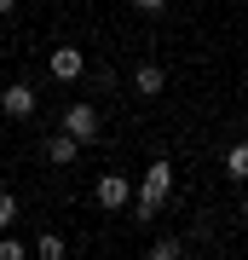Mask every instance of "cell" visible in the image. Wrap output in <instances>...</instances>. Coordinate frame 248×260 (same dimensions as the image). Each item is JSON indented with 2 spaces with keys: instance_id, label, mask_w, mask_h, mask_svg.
I'll return each instance as SVG.
<instances>
[{
  "instance_id": "cell-1",
  "label": "cell",
  "mask_w": 248,
  "mask_h": 260,
  "mask_svg": "<svg viewBox=\"0 0 248 260\" xmlns=\"http://www.w3.org/2000/svg\"><path fill=\"white\" fill-rule=\"evenodd\" d=\"M173 203V162L167 156H156L138 174V191H133V220H156V214Z\"/></svg>"
},
{
  "instance_id": "cell-2",
  "label": "cell",
  "mask_w": 248,
  "mask_h": 260,
  "mask_svg": "<svg viewBox=\"0 0 248 260\" xmlns=\"http://www.w3.org/2000/svg\"><path fill=\"white\" fill-rule=\"evenodd\" d=\"M133 179L127 174H98V185H92V203H98L104 214H121V208H133Z\"/></svg>"
},
{
  "instance_id": "cell-3",
  "label": "cell",
  "mask_w": 248,
  "mask_h": 260,
  "mask_svg": "<svg viewBox=\"0 0 248 260\" xmlns=\"http://www.w3.org/2000/svg\"><path fill=\"white\" fill-rule=\"evenodd\" d=\"M64 127H69L81 145H98V139H104V116L92 110V104H69V110H64Z\"/></svg>"
},
{
  "instance_id": "cell-4",
  "label": "cell",
  "mask_w": 248,
  "mask_h": 260,
  "mask_svg": "<svg viewBox=\"0 0 248 260\" xmlns=\"http://www.w3.org/2000/svg\"><path fill=\"white\" fill-rule=\"evenodd\" d=\"M46 70H52V81H81V75H87V52L81 47H52Z\"/></svg>"
},
{
  "instance_id": "cell-5",
  "label": "cell",
  "mask_w": 248,
  "mask_h": 260,
  "mask_svg": "<svg viewBox=\"0 0 248 260\" xmlns=\"http://www.w3.org/2000/svg\"><path fill=\"white\" fill-rule=\"evenodd\" d=\"M35 87H29V81H18V87H6V93H0V110H6V116H18V121H29V116H35Z\"/></svg>"
},
{
  "instance_id": "cell-6",
  "label": "cell",
  "mask_w": 248,
  "mask_h": 260,
  "mask_svg": "<svg viewBox=\"0 0 248 260\" xmlns=\"http://www.w3.org/2000/svg\"><path fill=\"white\" fill-rule=\"evenodd\" d=\"M133 93H138V99H162V93H167V70H162V64H138V70H133Z\"/></svg>"
},
{
  "instance_id": "cell-7",
  "label": "cell",
  "mask_w": 248,
  "mask_h": 260,
  "mask_svg": "<svg viewBox=\"0 0 248 260\" xmlns=\"http://www.w3.org/2000/svg\"><path fill=\"white\" fill-rule=\"evenodd\" d=\"M75 156H81V139H75L69 127H64V133H52V139H46V162H58V168H69Z\"/></svg>"
},
{
  "instance_id": "cell-8",
  "label": "cell",
  "mask_w": 248,
  "mask_h": 260,
  "mask_svg": "<svg viewBox=\"0 0 248 260\" xmlns=\"http://www.w3.org/2000/svg\"><path fill=\"white\" fill-rule=\"evenodd\" d=\"M185 249H191V237H156V243H150L145 254H150V260H179Z\"/></svg>"
},
{
  "instance_id": "cell-9",
  "label": "cell",
  "mask_w": 248,
  "mask_h": 260,
  "mask_svg": "<svg viewBox=\"0 0 248 260\" xmlns=\"http://www.w3.org/2000/svg\"><path fill=\"white\" fill-rule=\"evenodd\" d=\"M225 174H231V179H242V185H248V139L225 150Z\"/></svg>"
},
{
  "instance_id": "cell-10",
  "label": "cell",
  "mask_w": 248,
  "mask_h": 260,
  "mask_svg": "<svg viewBox=\"0 0 248 260\" xmlns=\"http://www.w3.org/2000/svg\"><path fill=\"white\" fill-rule=\"evenodd\" d=\"M12 225H18V197L0 191V232H12Z\"/></svg>"
},
{
  "instance_id": "cell-11",
  "label": "cell",
  "mask_w": 248,
  "mask_h": 260,
  "mask_svg": "<svg viewBox=\"0 0 248 260\" xmlns=\"http://www.w3.org/2000/svg\"><path fill=\"white\" fill-rule=\"evenodd\" d=\"M35 254H41V260H64V237H52V232H46V237L35 243Z\"/></svg>"
},
{
  "instance_id": "cell-12",
  "label": "cell",
  "mask_w": 248,
  "mask_h": 260,
  "mask_svg": "<svg viewBox=\"0 0 248 260\" xmlns=\"http://www.w3.org/2000/svg\"><path fill=\"white\" fill-rule=\"evenodd\" d=\"M23 254H29V249H23L18 237H0V260H23Z\"/></svg>"
},
{
  "instance_id": "cell-13",
  "label": "cell",
  "mask_w": 248,
  "mask_h": 260,
  "mask_svg": "<svg viewBox=\"0 0 248 260\" xmlns=\"http://www.w3.org/2000/svg\"><path fill=\"white\" fill-rule=\"evenodd\" d=\"M133 6H138V12H162L167 0H133Z\"/></svg>"
},
{
  "instance_id": "cell-14",
  "label": "cell",
  "mask_w": 248,
  "mask_h": 260,
  "mask_svg": "<svg viewBox=\"0 0 248 260\" xmlns=\"http://www.w3.org/2000/svg\"><path fill=\"white\" fill-rule=\"evenodd\" d=\"M12 12H18V0H0V18H12Z\"/></svg>"
},
{
  "instance_id": "cell-15",
  "label": "cell",
  "mask_w": 248,
  "mask_h": 260,
  "mask_svg": "<svg viewBox=\"0 0 248 260\" xmlns=\"http://www.w3.org/2000/svg\"><path fill=\"white\" fill-rule=\"evenodd\" d=\"M237 214H242V220H248V197H242V208H237Z\"/></svg>"
},
{
  "instance_id": "cell-16",
  "label": "cell",
  "mask_w": 248,
  "mask_h": 260,
  "mask_svg": "<svg viewBox=\"0 0 248 260\" xmlns=\"http://www.w3.org/2000/svg\"><path fill=\"white\" fill-rule=\"evenodd\" d=\"M242 133H248V110H242Z\"/></svg>"
}]
</instances>
